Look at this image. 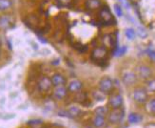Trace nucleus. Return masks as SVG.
<instances>
[{"label":"nucleus","mask_w":155,"mask_h":128,"mask_svg":"<svg viewBox=\"0 0 155 128\" xmlns=\"http://www.w3.org/2000/svg\"><path fill=\"white\" fill-rule=\"evenodd\" d=\"M137 80V76L135 73H133L131 71H127L125 72L122 76V81L125 85L127 86H130L134 84Z\"/></svg>","instance_id":"6e6552de"},{"label":"nucleus","mask_w":155,"mask_h":128,"mask_svg":"<svg viewBox=\"0 0 155 128\" xmlns=\"http://www.w3.org/2000/svg\"><path fill=\"white\" fill-rule=\"evenodd\" d=\"M107 56V51L105 47H96L91 52V58L96 60V61H101L104 60Z\"/></svg>","instance_id":"423d86ee"},{"label":"nucleus","mask_w":155,"mask_h":128,"mask_svg":"<svg viewBox=\"0 0 155 128\" xmlns=\"http://www.w3.org/2000/svg\"><path fill=\"white\" fill-rule=\"evenodd\" d=\"M126 51H127V48L125 46H123V47H121V48H117V50L115 51V54L117 56H122L124 55Z\"/></svg>","instance_id":"cd10ccee"},{"label":"nucleus","mask_w":155,"mask_h":128,"mask_svg":"<svg viewBox=\"0 0 155 128\" xmlns=\"http://www.w3.org/2000/svg\"><path fill=\"white\" fill-rule=\"evenodd\" d=\"M68 92H69L68 87H66L65 85L57 86L54 88V90H53V97L56 99L61 100L68 96Z\"/></svg>","instance_id":"9d476101"},{"label":"nucleus","mask_w":155,"mask_h":128,"mask_svg":"<svg viewBox=\"0 0 155 128\" xmlns=\"http://www.w3.org/2000/svg\"><path fill=\"white\" fill-rule=\"evenodd\" d=\"M98 87H99V90L101 92H103L104 94H110L113 90V87H114L113 80L110 78L105 77L100 79Z\"/></svg>","instance_id":"f03ea898"},{"label":"nucleus","mask_w":155,"mask_h":128,"mask_svg":"<svg viewBox=\"0 0 155 128\" xmlns=\"http://www.w3.org/2000/svg\"><path fill=\"white\" fill-rule=\"evenodd\" d=\"M12 24V18L9 15H3L0 16V28L9 29Z\"/></svg>","instance_id":"4468645a"},{"label":"nucleus","mask_w":155,"mask_h":128,"mask_svg":"<svg viewBox=\"0 0 155 128\" xmlns=\"http://www.w3.org/2000/svg\"><path fill=\"white\" fill-rule=\"evenodd\" d=\"M120 1H121V2H124V1H125V0H120Z\"/></svg>","instance_id":"7c9ffc66"},{"label":"nucleus","mask_w":155,"mask_h":128,"mask_svg":"<svg viewBox=\"0 0 155 128\" xmlns=\"http://www.w3.org/2000/svg\"><path fill=\"white\" fill-rule=\"evenodd\" d=\"M69 114H70V116L71 118H74V117H78L81 115V110L78 108V107L76 106H71L70 107V109H69Z\"/></svg>","instance_id":"412c9836"},{"label":"nucleus","mask_w":155,"mask_h":128,"mask_svg":"<svg viewBox=\"0 0 155 128\" xmlns=\"http://www.w3.org/2000/svg\"><path fill=\"white\" fill-rule=\"evenodd\" d=\"M132 99L137 103H146L147 102V91L145 88H136L132 93Z\"/></svg>","instance_id":"f257e3e1"},{"label":"nucleus","mask_w":155,"mask_h":128,"mask_svg":"<svg viewBox=\"0 0 155 128\" xmlns=\"http://www.w3.org/2000/svg\"><path fill=\"white\" fill-rule=\"evenodd\" d=\"M92 96H93L94 99H97V100H103L105 99V94L103 92H101L100 90H99V92H94L92 94Z\"/></svg>","instance_id":"393cba45"},{"label":"nucleus","mask_w":155,"mask_h":128,"mask_svg":"<svg viewBox=\"0 0 155 128\" xmlns=\"http://www.w3.org/2000/svg\"><path fill=\"white\" fill-rule=\"evenodd\" d=\"M123 97L120 94H114L110 97L109 104L112 109H119L123 105Z\"/></svg>","instance_id":"0eeeda50"},{"label":"nucleus","mask_w":155,"mask_h":128,"mask_svg":"<svg viewBox=\"0 0 155 128\" xmlns=\"http://www.w3.org/2000/svg\"><path fill=\"white\" fill-rule=\"evenodd\" d=\"M92 123H93L94 127H96V128H101V127H103V126L106 124L105 117L95 115V117H94L93 119H92Z\"/></svg>","instance_id":"2eb2a0df"},{"label":"nucleus","mask_w":155,"mask_h":128,"mask_svg":"<svg viewBox=\"0 0 155 128\" xmlns=\"http://www.w3.org/2000/svg\"><path fill=\"white\" fill-rule=\"evenodd\" d=\"M146 90L150 93H155V78H150L146 83Z\"/></svg>","instance_id":"6ab92c4d"},{"label":"nucleus","mask_w":155,"mask_h":128,"mask_svg":"<svg viewBox=\"0 0 155 128\" xmlns=\"http://www.w3.org/2000/svg\"><path fill=\"white\" fill-rule=\"evenodd\" d=\"M77 94V96H76V99H77V102H84L85 100H87V96H86V94L84 92H78L76 93Z\"/></svg>","instance_id":"b1692460"},{"label":"nucleus","mask_w":155,"mask_h":128,"mask_svg":"<svg viewBox=\"0 0 155 128\" xmlns=\"http://www.w3.org/2000/svg\"><path fill=\"white\" fill-rule=\"evenodd\" d=\"M113 8H114V12H115L116 13V16L121 17L123 16V11H122V8H121V6L119 4H114L113 6Z\"/></svg>","instance_id":"a878e982"},{"label":"nucleus","mask_w":155,"mask_h":128,"mask_svg":"<svg viewBox=\"0 0 155 128\" xmlns=\"http://www.w3.org/2000/svg\"><path fill=\"white\" fill-rule=\"evenodd\" d=\"M85 7L89 11H99L102 7L101 0H86Z\"/></svg>","instance_id":"f8f14e48"},{"label":"nucleus","mask_w":155,"mask_h":128,"mask_svg":"<svg viewBox=\"0 0 155 128\" xmlns=\"http://www.w3.org/2000/svg\"><path fill=\"white\" fill-rule=\"evenodd\" d=\"M83 88V83L80 81L79 79H72L70 81V83L68 84V90L71 93L76 94L78 92H80Z\"/></svg>","instance_id":"9b49d317"},{"label":"nucleus","mask_w":155,"mask_h":128,"mask_svg":"<svg viewBox=\"0 0 155 128\" xmlns=\"http://www.w3.org/2000/svg\"><path fill=\"white\" fill-rule=\"evenodd\" d=\"M13 5L12 0H0V12L10 10Z\"/></svg>","instance_id":"dca6fc26"},{"label":"nucleus","mask_w":155,"mask_h":128,"mask_svg":"<svg viewBox=\"0 0 155 128\" xmlns=\"http://www.w3.org/2000/svg\"><path fill=\"white\" fill-rule=\"evenodd\" d=\"M42 123L41 120L39 119H36V120H30V122H28V124H40Z\"/></svg>","instance_id":"c85d7f7f"},{"label":"nucleus","mask_w":155,"mask_h":128,"mask_svg":"<svg viewBox=\"0 0 155 128\" xmlns=\"http://www.w3.org/2000/svg\"><path fill=\"white\" fill-rule=\"evenodd\" d=\"M129 123L134 124V123H139L141 120L143 119L142 116H140L139 114H136V113H131L129 115Z\"/></svg>","instance_id":"f3484780"},{"label":"nucleus","mask_w":155,"mask_h":128,"mask_svg":"<svg viewBox=\"0 0 155 128\" xmlns=\"http://www.w3.org/2000/svg\"><path fill=\"white\" fill-rule=\"evenodd\" d=\"M51 79L52 85L54 86V87H57V86H63V85H65L66 82H67L66 78H65L63 75H61V74H58V73L54 74V75H53V76L51 78Z\"/></svg>","instance_id":"ddd939ff"},{"label":"nucleus","mask_w":155,"mask_h":128,"mask_svg":"<svg viewBox=\"0 0 155 128\" xmlns=\"http://www.w3.org/2000/svg\"><path fill=\"white\" fill-rule=\"evenodd\" d=\"M52 82H51V79L49 77H42L41 78L39 79V81L37 83V87H38V90L40 92H43L46 93L51 89L52 87Z\"/></svg>","instance_id":"39448f33"},{"label":"nucleus","mask_w":155,"mask_h":128,"mask_svg":"<svg viewBox=\"0 0 155 128\" xmlns=\"http://www.w3.org/2000/svg\"><path fill=\"white\" fill-rule=\"evenodd\" d=\"M99 18L105 24H110L113 21V16L107 7H101L99 10Z\"/></svg>","instance_id":"20e7f679"},{"label":"nucleus","mask_w":155,"mask_h":128,"mask_svg":"<svg viewBox=\"0 0 155 128\" xmlns=\"http://www.w3.org/2000/svg\"><path fill=\"white\" fill-rule=\"evenodd\" d=\"M136 32H137V35L141 38H146L147 36V31L144 28V27H138Z\"/></svg>","instance_id":"5701e85b"},{"label":"nucleus","mask_w":155,"mask_h":128,"mask_svg":"<svg viewBox=\"0 0 155 128\" xmlns=\"http://www.w3.org/2000/svg\"><path fill=\"white\" fill-rule=\"evenodd\" d=\"M137 74L138 77L142 79H150L151 75H152V71L149 66L147 65H141L137 68Z\"/></svg>","instance_id":"1a4fd4ad"},{"label":"nucleus","mask_w":155,"mask_h":128,"mask_svg":"<svg viewBox=\"0 0 155 128\" xmlns=\"http://www.w3.org/2000/svg\"><path fill=\"white\" fill-rule=\"evenodd\" d=\"M57 3L60 5V6H62V7H69L71 2H72V0H56Z\"/></svg>","instance_id":"bb28decb"},{"label":"nucleus","mask_w":155,"mask_h":128,"mask_svg":"<svg viewBox=\"0 0 155 128\" xmlns=\"http://www.w3.org/2000/svg\"><path fill=\"white\" fill-rule=\"evenodd\" d=\"M147 111L150 112L151 114H155V99H151L150 100H147L146 104Z\"/></svg>","instance_id":"aec40b11"},{"label":"nucleus","mask_w":155,"mask_h":128,"mask_svg":"<svg viewBox=\"0 0 155 128\" xmlns=\"http://www.w3.org/2000/svg\"><path fill=\"white\" fill-rule=\"evenodd\" d=\"M123 119H124V111L121 108L113 109L109 114V117H107V120H109V123H112V124L119 123Z\"/></svg>","instance_id":"7ed1b4c3"},{"label":"nucleus","mask_w":155,"mask_h":128,"mask_svg":"<svg viewBox=\"0 0 155 128\" xmlns=\"http://www.w3.org/2000/svg\"><path fill=\"white\" fill-rule=\"evenodd\" d=\"M125 35H126L127 38H129L130 40H132V39H134V37H135V36H136V32L134 31L132 28H127L125 31Z\"/></svg>","instance_id":"4be33fe9"},{"label":"nucleus","mask_w":155,"mask_h":128,"mask_svg":"<svg viewBox=\"0 0 155 128\" xmlns=\"http://www.w3.org/2000/svg\"><path fill=\"white\" fill-rule=\"evenodd\" d=\"M1 43H2V41H1V38H0V46H1Z\"/></svg>","instance_id":"c756f323"},{"label":"nucleus","mask_w":155,"mask_h":128,"mask_svg":"<svg viewBox=\"0 0 155 128\" xmlns=\"http://www.w3.org/2000/svg\"><path fill=\"white\" fill-rule=\"evenodd\" d=\"M107 114H109V108L107 106H98L95 109V115L105 117Z\"/></svg>","instance_id":"a211bd4d"}]
</instances>
